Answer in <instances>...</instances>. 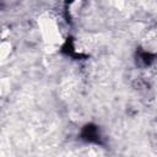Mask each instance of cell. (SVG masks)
<instances>
[{
  "instance_id": "1",
  "label": "cell",
  "mask_w": 157,
  "mask_h": 157,
  "mask_svg": "<svg viewBox=\"0 0 157 157\" xmlns=\"http://www.w3.org/2000/svg\"><path fill=\"white\" fill-rule=\"evenodd\" d=\"M40 29H42V34L45 38V40L53 43L55 42L59 37V27L56 25V22L53 18H43V21L40 22Z\"/></svg>"
}]
</instances>
